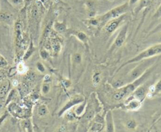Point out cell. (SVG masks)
Instances as JSON below:
<instances>
[{
  "label": "cell",
  "mask_w": 161,
  "mask_h": 132,
  "mask_svg": "<svg viewBox=\"0 0 161 132\" xmlns=\"http://www.w3.org/2000/svg\"><path fill=\"white\" fill-rule=\"evenodd\" d=\"M88 23H89L90 25L94 26V27L100 25V22H99L98 18H94L90 19H89V21H88Z\"/></svg>",
  "instance_id": "23"
},
{
  "label": "cell",
  "mask_w": 161,
  "mask_h": 132,
  "mask_svg": "<svg viewBox=\"0 0 161 132\" xmlns=\"http://www.w3.org/2000/svg\"><path fill=\"white\" fill-rule=\"evenodd\" d=\"M84 101H85V98L83 96L80 94H76L74 96V97H71V98L70 100V101H68L65 105V106L63 107V109L60 111V114L63 113V112H65L68 109L71 108V107L82 103V102H84Z\"/></svg>",
  "instance_id": "9"
},
{
  "label": "cell",
  "mask_w": 161,
  "mask_h": 132,
  "mask_svg": "<svg viewBox=\"0 0 161 132\" xmlns=\"http://www.w3.org/2000/svg\"><path fill=\"white\" fill-rule=\"evenodd\" d=\"M12 1H13V2L14 3H15V4H18L19 2H20V0H12Z\"/></svg>",
  "instance_id": "34"
},
{
  "label": "cell",
  "mask_w": 161,
  "mask_h": 132,
  "mask_svg": "<svg viewBox=\"0 0 161 132\" xmlns=\"http://www.w3.org/2000/svg\"><path fill=\"white\" fill-rule=\"evenodd\" d=\"M155 34H157V36H156L155 39H154V41L155 42V43H161V32H157ZM153 35H154V34H153Z\"/></svg>",
  "instance_id": "27"
},
{
  "label": "cell",
  "mask_w": 161,
  "mask_h": 132,
  "mask_svg": "<svg viewBox=\"0 0 161 132\" xmlns=\"http://www.w3.org/2000/svg\"><path fill=\"white\" fill-rule=\"evenodd\" d=\"M128 30V23H126L121 29L118 35H117L113 43V48H119L123 45L126 39V37H127Z\"/></svg>",
  "instance_id": "5"
},
{
  "label": "cell",
  "mask_w": 161,
  "mask_h": 132,
  "mask_svg": "<svg viewBox=\"0 0 161 132\" xmlns=\"http://www.w3.org/2000/svg\"><path fill=\"white\" fill-rule=\"evenodd\" d=\"M58 132H66V129L65 127L64 126H61L60 128L58 130Z\"/></svg>",
  "instance_id": "32"
},
{
  "label": "cell",
  "mask_w": 161,
  "mask_h": 132,
  "mask_svg": "<svg viewBox=\"0 0 161 132\" xmlns=\"http://www.w3.org/2000/svg\"><path fill=\"white\" fill-rule=\"evenodd\" d=\"M13 86H17L18 84V81L17 80H14L13 82Z\"/></svg>",
  "instance_id": "33"
},
{
  "label": "cell",
  "mask_w": 161,
  "mask_h": 132,
  "mask_svg": "<svg viewBox=\"0 0 161 132\" xmlns=\"http://www.w3.org/2000/svg\"><path fill=\"white\" fill-rule=\"evenodd\" d=\"M73 63L75 65H79L82 62V56L80 53H75L72 56Z\"/></svg>",
  "instance_id": "18"
},
{
  "label": "cell",
  "mask_w": 161,
  "mask_h": 132,
  "mask_svg": "<svg viewBox=\"0 0 161 132\" xmlns=\"http://www.w3.org/2000/svg\"><path fill=\"white\" fill-rule=\"evenodd\" d=\"M38 115H39V116L43 117L45 116L48 114V110L46 106L45 105H42L38 108Z\"/></svg>",
  "instance_id": "20"
},
{
  "label": "cell",
  "mask_w": 161,
  "mask_h": 132,
  "mask_svg": "<svg viewBox=\"0 0 161 132\" xmlns=\"http://www.w3.org/2000/svg\"><path fill=\"white\" fill-rule=\"evenodd\" d=\"M54 28H55V30L56 31H57L58 32H64L66 30L67 27H66V25L65 23H60L58 22H56L54 24Z\"/></svg>",
  "instance_id": "14"
},
{
  "label": "cell",
  "mask_w": 161,
  "mask_h": 132,
  "mask_svg": "<svg viewBox=\"0 0 161 132\" xmlns=\"http://www.w3.org/2000/svg\"><path fill=\"white\" fill-rule=\"evenodd\" d=\"M72 35L75 36L82 43H87L89 41V37L87 35V34L84 32L81 31H74L71 33Z\"/></svg>",
  "instance_id": "11"
},
{
  "label": "cell",
  "mask_w": 161,
  "mask_h": 132,
  "mask_svg": "<svg viewBox=\"0 0 161 132\" xmlns=\"http://www.w3.org/2000/svg\"><path fill=\"white\" fill-rule=\"evenodd\" d=\"M13 19V16L11 14L7 13H0V22H9Z\"/></svg>",
  "instance_id": "16"
},
{
  "label": "cell",
  "mask_w": 161,
  "mask_h": 132,
  "mask_svg": "<svg viewBox=\"0 0 161 132\" xmlns=\"http://www.w3.org/2000/svg\"><path fill=\"white\" fill-rule=\"evenodd\" d=\"M37 69L39 70L40 71H41V72L44 71V66H42V64L41 63H39V62L37 63Z\"/></svg>",
  "instance_id": "29"
},
{
  "label": "cell",
  "mask_w": 161,
  "mask_h": 132,
  "mask_svg": "<svg viewBox=\"0 0 161 132\" xmlns=\"http://www.w3.org/2000/svg\"><path fill=\"white\" fill-rule=\"evenodd\" d=\"M86 106H87V102L85 100L84 102H82V103L76 105V106L75 107V108L74 110L75 114L78 116H82L84 113V112L86 109Z\"/></svg>",
  "instance_id": "12"
},
{
  "label": "cell",
  "mask_w": 161,
  "mask_h": 132,
  "mask_svg": "<svg viewBox=\"0 0 161 132\" xmlns=\"http://www.w3.org/2000/svg\"><path fill=\"white\" fill-rule=\"evenodd\" d=\"M50 87L47 84H45L42 87V91L44 94L47 93L49 91H50Z\"/></svg>",
  "instance_id": "28"
},
{
  "label": "cell",
  "mask_w": 161,
  "mask_h": 132,
  "mask_svg": "<svg viewBox=\"0 0 161 132\" xmlns=\"http://www.w3.org/2000/svg\"><path fill=\"white\" fill-rule=\"evenodd\" d=\"M9 83L5 82L1 87H0V97H3L6 94V92L8 90Z\"/></svg>",
  "instance_id": "21"
},
{
  "label": "cell",
  "mask_w": 161,
  "mask_h": 132,
  "mask_svg": "<svg viewBox=\"0 0 161 132\" xmlns=\"http://www.w3.org/2000/svg\"><path fill=\"white\" fill-rule=\"evenodd\" d=\"M161 32V22L157 26H156L155 28H154V30L152 31H151L150 32V35H153V34H155L157 32Z\"/></svg>",
  "instance_id": "26"
},
{
  "label": "cell",
  "mask_w": 161,
  "mask_h": 132,
  "mask_svg": "<svg viewBox=\"0 0 161 132\" xmlns=\"http://www.w3.org/2000/svg\"><path fill=\"white\" fill-rule=\"evenodd\" d=\"M85 4L88 9L89 10V14H94L96 8V4L94 0H87Z\"/></svg>",
  "instance_id": "15"
},
{
  "label": "cell",
  "mask_w": 161,
  "mask_h": 132,
  "mask_svg": "<svg viewBox=\"0 0 161 132\" xmlns=\"http://www.w3.org/2000/svg\"><path fill=\"white\" fill-rule=\"evenodd\" d=\"M102 125L99 123H95L91 129V132H99L102 129Z\"/></svg>",
  "instance_id": "24"
},
{
  "label": "cell",
  "mask_w": 161,
  "mask_h": 132,
  "mask_svg": "<svg viewBox=\"0 0 161 132\" xmlns=\"http://www.w3.org/2000/svg\"><path fill=\"white\" fill-rule=\"evenodd\" d=\"M101 81V74L99 72H95L93 76H92V83L93 85L96 87L97 86Z\"/></svg>",
  "instance_id": "17"
},
{
  "label": "cell",
  "mask_w": 161,
  "mask_h": 132,
  "mask_svg": "<svg viewBox=\"0 0 161 132\" xmlns=\"http://www.w3.org/2000/svg\"><path fill=\"white\" fill-rule=\"evenodd\" d=\"M152 67H150L137 79L118 87V89L116 90L113 94V99L117 101L125 100L128 96L133 93L136 88L142 84L146 79H147V78L152 73Z\"/></svg>",
  "instance_id": "1"
},
{
  "label": "cell",
  "mask_w": 161,
  "mask_h": 132,
  "mask_svg": "<svg viewBox=\"0 0 161 132\" xmlns=\"http://www.w3.org/2000/svg\"><path fill=\"white\" fill-rule=\"evenodd\" d=\"M149 92V87H147L145 85L144 86L143 84H141L136 88V89L133 91V93L130 96L138 100L141 102H143L145 99V97L147 96Z\"/></svg>",
  "instance_id": "7"
},
{
  "label": "cell",
  "mask_w": 161,
  "mask_h": 132,
  "mask_svg": "<svg viewBox=\"0 0 161 132\" xmlns=\"http://www.w3.org/2000/svg\"><path fill=\"white\" fill-rule=\"evenodd\" d=\"M160 54H161V43H155L154 45L146 48L145 50H143L142 52H141L138 55L131 58V59L125 62L119 68L118 70H120L123 67L131 64V63H137L142 60L147 59V58L155 57Z\"/></svg>",
  "instance_id": "3"
},
{
  "label": "cell",
  "mask_w": 161,
  "mask_h": 132,
  "mask_svg": "<svg viewBox=\"0 0 161 132\" xmlns=\"http://www.w3.org/2000/svg\"><path fill=\"white\" fill-rule=\"evenodd\" d=\"M149 93H152L153 94H157L161 92V79H160L154 86H150L149 87Z\"/></svg>",
  "instance_id": "13"
},
{
  "label": "cell",
  "mask_w": 161,
  "mask_h": 132,
  "mask_svg": "<svg viewBox=\"0 0 161 132\" xmlns=\"http://www.w3.org/2000/svg\"><path fill=\"white\" fill-rule=\"evenodd\" d=\"M106 130L107 132H114V120L113 115L111 111H108L106 115Z\"/></svg>",
  "instance_id": "10"
},
{
  "label": "cell",
  "mask_w": 161,
  "mask_h": 132,
  "mask_svg": "<svg viewBox=\"0 0 161 132\" xmlns=\"http://www.w3.org/2000/svg\"><path fill=\"white\" fill-rule=\"evenodd\" d=\"M41 55L43 58H46L47 57V53L45 50H42L41 52Z\"/></svg>",
  "instance_id": "30"
},
{
  "label": "cell",
  "mask_w": 161,
  "mask_h": 132,
  "mask_svg": "<svg viewBox=\"0 0 161 132\" xmlns=\"http://www.w3.org/2000/svg\"><path fill=\"white\" fill-rule=\"evenodd\" d=\"M156 60L157 59L155 57L138 62V64L136 66V67L130 72L127 76L126 77V79L124 80V81H121L122 84H123V82H126L125 84H128V83L137 79L138 78L142 76L146 71L153 66Z\"/></svg>",
  "instance_id": "2"
},
{
  "label": "cell",
  "mask_w": 161,
  "mask_h": 132,
  "mask_svg": "<svg viewBox=\"0 0 161 132\" xmlns=\"http://www.w3.org/2000/svg\"><path fill=\"white\" fill-rule=\"evenodd\" d=\"M41 1H42L43 3H46V2H47V1H49V0H41Z\"/></svg>",
  "instance_id": "35"
},
{
  "label": "cell",
  "mask_w": 161,
  "mask_h": 132,
  "mask_svg": "<svg viewBox=\"0 0 161 132\" xmlns=\"http://www.w3.org/2000/svg\"><path fill=\"white\" fill-rule=\"evenodd\" d=\"M141 105H142V102L132 97L129 96L125 100V108L128 111H138L141 108Z\"/></svg>",
  "instance_id": "8"
},
{
  "label": "cell",
  "mask_w": 161,
  "mask_h": 132,
  "mask_svg": "<svg viewBox=\"0 0 161 132\" xmlns=\"http://www.w3.org/2000/svg\"><path fill=\"white\" fill-rule=\"evenodd\" d=\"M160 18H161V4L160 5V6L157 8V10H156L155 13H154V16H153L154 19H159Z\"/></svg>",
  "instance_id": "25"
},
{
  "label": "cell",
  "mask_w": 161,
  "mask_h": 132,
  "mask_svg": "<svg viewBox=\"0 0 161 132\" xmlns=\"http://www.w3.org/2000/svg\"><path fill=\"white\" fill-rule=\"evenodd\" d=\"M125 17L126 14L119 17L118 18L112 19V20H110L109 22H107L104 25V31L107 33H112L115 32L122 23V22H123V20L125 19Z\"/></svg>",
  "instance_id": "6"
},
{
  "label": "cell",
  "mask_w": 161,
  "mask_h": 132,
  "mask_svg": "<svg viewBox=\"0 0 161 132\" xmlns=\"http://www.w3.org/2000/svg\"><path fill=\"white\" fill-rule=\"evenodd\" d=\"M129 9L130 5L128 3H125L119 6L111 9L110 11L104 14L103 15L97 17L100 22V25H105L110 20L118 18L119 17L123 15V14H125L129 11Z\"/></svg>",
  "instance_id": "4"
},
{
  "label": "cell",
  "mask_w": 161,
  "mask_h": 132,
  "mask_svg": "<svg viewBox=\"0 0 161 132\" xmlns=\"http://www.w3.org/2000/svg\"><path fill=\"white\" fill-rule=\"evenodd\" d=\"M125 126L126 128L129 130H134L136 128V126H137V123L135 120L130 119L126 121Z\"/></svg>",
  "instance_id": "19"
},
{
  "label": "cell",
  "mask_w": 161,
  "mask_h": 132,
  "mask_svg": "<svg viewBox=\"0 0 161 132\" xmlns=\"http://www.w3.org/2000/svg\"><path fill=\"white\" fill-rule=\"evenodd\" d=\"M26 68L27 67L23 62H20L17 66V71L20 74H23L26 72Z\"/></svg>",
  "instance_id": "22"
},
{
  "label": "cell",
  "mask_w": 161,
  "mask_h": 132,
  "mask_svg": "<svg viewBox=\"0 0 161 132\" xmlns=\"http://www.w3.org/2000/svg\"><path fill=\"white\" fill-rule=\"evenodd\" d=\"M138 1V0H130L128 4L130 6L133 5V4H135L136 3H137Z\"/></svg>",
  "instance_id": "31"
}]
</instances>
